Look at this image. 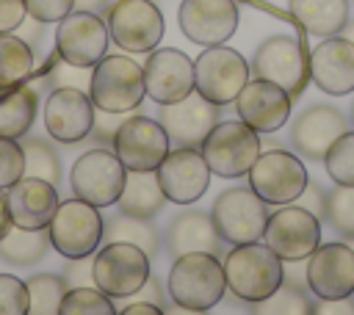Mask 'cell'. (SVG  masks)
Masks as SVG:
<instances>
[{
	"instance_id": "ab89813d",
	"label": "cell",
	"mask_w": 354,
	"mask_h": 315,
	"mask_svg": "<svg viewBox=\"0 0 354 315\" xmlns=\"http://www.w3.org/2000/svg\"><path fill=\"white\" fill-rule=\"evenodd\" d=\"M25 174V152L14 138H0V191L14 185Z\"/></svg>"
},
{
	"instance_id": "484cf974",
	"label": "cell",
	"mask_w": 354,
	"mask_h": 315,
	"mask_svg": "<svg viewBox=\"0 0 354 315\" xmlns=\"http://www.w3.org/2000/svg\"><path fill=\"white\" fill-rule=\"evenodd\" d=\"M221 235L210 218V213H199V210H185L180 213L166 232V246L174 257L188 254V251H210L218 254L221 251Z\"/></svg>"
},
{
	"instance_id": "cb8c5ba5",
	"label": "cell",
	"mask_w": 354,
	"mask_h": 315,
	"mask_svg": "<svg viewBox=\"0 0 354 315\" xmlns=\"http://www.w3.org/2000/svg\"><path fill=\"white\" fill-rule=\"evenodd\" d=\"M6 204L14 227L25 229H47L55 207H58V191L53 182L41 177L22 174L14 185L6 188Z\"/></svg>"
},
{
	"instance_id": "30bf717a",
	"label": "cell",
	"mask_w": 354,
	"mask_h": 315,
	"mask_svg": "<svg viewBox=\"0 0 354 315\" xmlns=\"http://www.w3.org/2000/svg\"><path fill=\"white\" fill-rule=\"evenodd\" d=\"M108 25L97 11L72 8L55 28V50L66 66L88 69L108 52Z\"/></svg>"
},
{
	"instance_id": "f6af8a7d",
	"label": "cell",
	"mask_w": 354,
	"mask_h": 315,
	"mask_svg": "<svg viewBox=\"0 0 354 315\" xmlns=\"http://www.w3.org/2000/svg\"><path fill=\"white\" fill-rule=\"evenodd\" d=\"M80 260H83V257L72 260V265H69V271H66V276H69L66 282H72L75 287H77V285H86V282H94V276H91V268H88V265H86V271H80Z\"/></svg>"
},
{
	"instance_id": "d4e9b609",
	"label": "cell",
	"mask_w": 354,
	"mask_h": 315,
	"mask_svg": "<svg viewBox=\"0 0 354 315\" xmlns=\"http://www.w3.org/2000/svg\"><path fill=\"white\" fill-rule=\"evenodd\" d=\"M346 133V116L332 108V105H310L304 108L293 127H290V141L296 152L307 160H324L329 146L337 141V135Z\"/></svg>"
},
{
	"instance_id": "c3c4849f",
	"label": "cell",
	"mask_w": 354,
	"mask_h": 315,
	"mask_svg": "<svg viewBox=\"0 0 354 315\" xmlns=\"http://www.w3.org/2000/svg\"><path fill=\"white\" fill-rule=\"evenodd\" d=\"M105 6L111 8V0H86V8L88 11H97V8H105Z\"/></svg>"
},
{
	"instance_id": "4fadbf2b",
	"label": "cell",
	"mask_w": 354,
	"mask_h": 315,
	"mask_svg": "<svg viewBox=\"0 0 354 315\" xmlns=\"http://www.w3.org/2000/svg\"><path fill=\"white\" fill-rule=\"evenodd\" d=\"M108 36L127 52H149L163 39V14L152 0H116L108 8Z\"/></svg>"
},
{
	"instance_id": "8992f818",
	"label": "cell",
	"mask_w": 354,
	"mask_h": 315,
	"mask_svg": "<svg viewBox=\"0 0 354 315\" xmlns=\"http://www.w3.org/2000/svg\"><path fill=\"white\" fill-rule=\"evenodd\" d=\"M94 285L111 298L136 296L149 279V254L136 243L108 240L91 262Z\"/></svg>"
},
{
	"instance_id": "52a82bcc",
	"label": "cell",
	"mask_w": 354,
	"mask_h": 315,
	"mask_svg": "<svg viewBox=\"0 0 354 315\" xmlns=\"http://www.w3.org/2000/svg\"><path fill=\"white\" fill-rule=\"evenodd\" d=\"M263 240L282 262H304L321 243V218L296 202L279 204L268 213Z\"/></svg>"
},
{
	"instance_id": "83f0119b",
	"label": "cell",
	"mask_w": 354,
	"mask_h": 315,
	"mask_svg": "<svg viewBox=\"0 0 354 315\" xmlns=\"http://www.w3.org/2000/svg\"><path fill=\"white\" fill-rule=\"evenodd\" d=\"M36 91L25 83L11 86V88H0V138H14L19 141L22 135H28V130L36 122Z\"/></svg>"
},
{
	"instance_id": "60d3db41",
	"label": "cell",
	"mask_w": 354,
	"mask_h": 315,
	"mask_svg": "<svg viewBox=\"0 0 354 315\" xmlns=\"http://www.w3.org/2000/svg\"><path fill=\"white\" fill-rule=\"evenodd\" d=\"M25 8H28V17L33 22L44 25V22L64 19L75 8V0H25Z\"/></svg>"
},
{
	"instance_id": "bcb514c9",
	"label": "cell",
	"mask_w": 354,
	"mask_h": 315,
	"mask_svg": "<svg viewBox=\"0 0 354 315\" xmlns=\"http://www.w3.org/2000/svg\"><path fill=\"white\" fill-rule=\"evenodd\" d=\"M160 312L163 309L155 301H136V304H130V307L122 309V315H160Z\"/></svg>"
},
{
	"instance_id": "2e32d148",
	"label": "cell",
	"mask_w": 354,
	"mask_h": 315,
	"mask_svg": "<svg viewBox=\"0 0 354 315\" xmlns=\"http://www.w3.org/2000/svg\"><path fill=\"white\" fill-rule=\"evenodd\" d=\"M307 287L315 298L354 296V251L346 243H318L304 260Z\"/></svg>"
},
{
	"instance_id": "8d00e7d4",
	"label": "cell",
	"mask_w": 354,
	"mask_h": 315,
	"mask_svg": "<svg viewBox=\"0 0 354 315\" xmlns=\"http://www.w3.org/2000/svg\"><path fill=\"white\" fill-rule=\"evenodd\" d=\"M329 227L354 240V185H337L332 191H326V216Z\"/></svg>"
},
{
	"instance_id": "8fae6325",
	"label": "cell",
	"mask_w": 354,
	"mask_h": 315,
	"mask_svg": "<svg viewBox=\"0 0 354 315\" xmlns=\"http://www.w3.org/2000/svg\"><path fill=\"white\" fill-rule=\"evenodd\" d=\"M249 188L268 204H290L307 185V169L299 160V155L288 149H268L260 152L252 163Z\"/></svg>"
},
{
	"instance_id": "4316f807",
	"label": "cell",
	"mask_w": 354,
	"mask_h": 315,
	"mask_svg": "<svg viewBox=\"0 0 354 315\" xmlns=\"http://www.w3.org/2000/svg\"><path fill=\"white\" fill-rule=\"evenodd\" d=\"M119 213L124 216H136V218H155L163 204H166V193L158 182V171H127L124 177V188L116 199Z\"/></svg>"
},
{
	"instance_id": "7402d4cb",
	"label": "cell",
	"mask_w": 354,
	"mask_h": 315,
	"mask_svg": "<svg viewBox=\"0 0 354 315\" xmlns=\"http://www.w3.org/2000/svg\"><path fill=\"white\" fill-rule=\"evenodd\" d=\"M290 105H293V97L282 86L263 77L246 80V86L235 97L238 119L257 133H277L282 124H288Z\"/></svg>"
},
{
	"instance_id": "b9f144b4",
	"label": "cell",
	"mask_w": 354,
	"mask_h": 315,
	"mask_svg": "<svg viewBox=\"0 0 354 315\" xmlns=\"http://www.w3.org/2000/svg\"><path fill=\"white\" fill-rule=\"evenodd\" d=\"M28 17L25 0H0V33H14Z\"/></svg>"
},
{
	"instance_id": "d590c367",
	"label": "cell",
	"mask_w": 354,
	"mask_h": 315,
	"mask_svg": "<svg viewBox=\"0 0 354 315\" xmlns=\"http://www.w3.org/2000/svg\"><path fill=\"white\" fill-rule=\"evenodd\" d=\"M22 152H25V174L41 177V180L58 185V180H61V158H58V152L53 149L50 141L28 138L22 144Z\"/></svg>"
},
{
	"instance_id": "ba28073f",
	"label": "cell",
	"mask_w": 354,
	"mask_h": 315,
	"mask_svg": "<svg viewBox=\"0 0 354 315\" xmlns=\"http://www.w3.org/2000/svg\"><path fill=\"white\" fill-rule=\"evenodd\" d=\"M210 218L224 243H252L263 238L268 221V202H263L252 188H227L216 196Z\"/></svg>"
},
{
	"instance_id": "7c38bea8",
	"label": "cell",
	"mask_w": 354,
	"mask_h": 315,
	"mask_svg": "<svg viewBox=\"0 0 354 315\" xmlns=\"http://www.w3.org/2000/svg\"><path fill=\"white\" fill-rule=\"evenodd\" d=\"M127 169L111 149H91L80 155L69 171V185L77 199L94 204V207H111L116 204L122 188H124Z\"/></svg>"
},
{
	"instance_id": "5bb4252c",
	"label": "cell",
	"mask_w": 354,
	"mask_h": 315,
	"mask_svg": "<svg viewBox=\"0 0 354 315\" xmlns=\"http://www.w3.org/2000/svg\"><path fill=\"white\" fill-rule=\"evenodd\" d=\"M254 77H263V80H271L277 86H282L290 97H299L310 80V64L304 58V50L301 44L293 39V36H285V33H277V36H268L257 50H254V58H252V66Z\"/></svg>"
},
{
	"instance_id": "e575fe53",
	"label": "cell",
	"mask_w": 354,
	"mask_h": 315,
	"mask_svg": "<svg viewBox=\"0 0 354 315\" xmlns=\"http://www.w3.org/2000/svg\"><path fill=\"white\" fill-rule=\"evenodd\" d=\"M113 312L116 307L111 296H105L100 287L77 285V287H66L58 315H113Z\"/></svg>"
},
{
	"instance_id": "6da1fadb",
	"label": "cell",
	"mask_w": 354,
	"mask_h": 315,
	"mask_svg": "<svg viewBox=\"0 0 354 315\" xmlns=\"http://www.w3.org/2000/svg\"><path fill=\"white\" fill-rule=\"evenodd\" d=\"M166 287L177 307L188 312H205L216 307L227 290L224 265L218 254H210V251L180 254L169 271Z\"/></svg>"
},
{
	"instance_id": "603a6c76",
	"label": "cell",
	"mask_w": 354,
	"mask_h": 315,
	"mask_svg": "<svg viewBox=\"0 0 354 315\" xmlns=\"http://www.w3.org/2000/svg\"><path fill=\"white\" fill-rule=\"evenodd\" d=\"M310 80L332 97L354 91V44L346 36H326L307 58Z\"/></svg>"
},
{
	"instance_id": "ee69618b",
	"label": "cell",
	"mask_w": 354,
	"mask_h": 315,
	"mask_svg": "<svg viewBox=\"0 0 354 315\" xmlns=\"http://www.w3.org/2000/svg\"><path fill=\"white\" fill-rule=\"evenodd\" d=\"M315 315H354V301L346 298H321L315 307H313Z\"/></svg>"
},
{
	"instance_id": "d6986e66",
	"label": "cell",
	"mask_w": 354,
	"mask_h": 315,
	"mask_svg": "<svg viewBox=\"0 0 354 315\" xmlns=\"http://www.w3.org/2000/svg\"><path fill=\"white\" fill-rule=\"evenodd\" d=\"M158 182L166 193V202L191 204L196 202L210 185V166L205 163L202 152L194 146H177L166 152L158 163Z\"/></svg>"
},
{
	"instance_id": "836d02e7",
	"label": "cell",
	"mask_w": 354,
	"mask_h": 315,
	"mask_svg": "<svg viewBox=\"0 0 354 315\" xmlns=\"http://www.w3.org/2000/svg\"><path fill=\"white\" fill-rule=\"evenodd\" d=\"M252 312H257V315H310L313 304H310L304 287L282 279V285L271 296L252 304Z\"/></svg>"
},
{
	"instance_id": "5b68a950",
	"label": "cell",
	"mask_w": 354,
	"mask_h": 315,
	"mask_svg": "<svg viewBox=\"0 0 354 315\" xmlns=\"http://www.w3.org/2000/svg\"><path fill=\"white\" fill-rule=\"evenodd\" d=\"M97 210L100 207H94L77 196L58 202V207L47 224L50 246L66 260L94 254L102 240V227H105V221Z\"/></svg>"
},
{
	"instance_id": "d6a6232c",
	"label": "cell",
	"mask_w": 354,
	"mask_h": 315,
	"mask_svg": "<svg viewBox=\"0 0 354 315\" xmlns=\"http://www.w3.org/2000/svg\"><path fill=\"white\" fill-rule=\"evenodd\" d=\"M28 298L30 315H58L61 312V301L66 293V279L55 276V274H36L28 282Z\"/></svg>"
},
{
	"instance_id": "ac0fdd59",
	"label": "cell",
	"mask_w": 354,
	"mask_h": 315,
	"mask_svg": "<svg viewBox=\"0 0 354 315\" xmlns=\"http://www.w3.org/2000/svg\"><path fill=\"white\" fill-rule=\"evenodd\" d=\"M158 122L163 124L171 146L199 149L202 141L207 138V133L213 130V124L218 122V105H213L194 88L188 97L160 105Z\"/></svg>"
},
{
	"instance_id": "f546056e",
	"label": "cell",
	"mask_w": 354,
	"mask_h": 315,
	"mask_svg": "<svg viewBox=\"0 0 354 315\" xmlns=\"http://www.w3.org/2000/svg\"><path fill=\"white\" fill-rule=\"evenodd\" d=\"M50 238L44 229H25V227H11L0 238V260L11 265H33L47 254Z\"/></svg>"
},
{
	"instance_id": "7bdbcfd3",
	"label": "cell",
	"mask_w": 354,
	"mask_h": 315,
	"mask_svg": "<svg viewBox=\"0 0 354 315\" xmlns=\"http://www.w3.org/2000/svg\"><path fill=\"white\" fill-rule=\"evenodd\" d=\"M296 204H301V207H307L313 216L324 218V216H326V191H324L318 182H310V180H307L304 191L296 196Z\"/></svg>"
},
{
	"instance_id": "f35d334b",
	"label": "cell",
	"mask_w": 354,
	"mask_h": 315,
	"mask_svg": "<svg viewBox=\"0 0 354 315\" xmlns=\"http://www.w3.org/2000/svg\"><path fill=\"white\" fill-rule=\"evenodd\" d=\"M28 285L14 274H0V315H28Z\"/></svg>"
},
{
	"instance_id": "681fc988",
	"label": "cell",
	"mask_w": 354,
	"mask_h": 315,
	"mask_svg": "<svg viewBox=\"0 0 354 315\" xmlns=\"http://www.w3.org/2000/svg\"><path fill=\"white\" fill-rule=\"evenodd\" d=\"M340 33H343V36H346V39L354 44V19H348V22H346V28H343Z\"/></svg>"
},
{
	"instance_id": "7a4b0ae2",
	"label": "cell",
	"mask_w": 354,
	"mask_h": 315,
	"mask_svg": "<svg viewBox=\"0 0 354 315\" xmlns=\"http://www.w3.org/2000/svg\"><path fill=\"white\" fill-rule=\"evenodd\" d=\"M224 279L227 287L241 301H263L285 279V262L266 243H238L224 254Z\"/></svg>"
},
{
	"instance_id": "1f68e13d",
	"label": "cell",
	"mask_w": 354,
	"mask_h": 315,
	"mask_svg": "<svg viewBox=\"0 0 354 315\" xmlns=\"http://www.w3.org/2000/svg\"><path fill=\"white\" fill-rule=\"evenodd\" d=\"M102 235H108V240L136 243V246L144 249L149 257L158 251V232L152 229L149 218H136V216L119 213L116 218H111V221L102 227Z\"/></svg>"
},
{
	"instance_id": "ffe728a7",
	"label": "cell",
	"mask_w": 354,
	"mask_h": 315,
	"mask_svg": "<svg viewBox=\"0 0 354 315\" xmlns=\"http://www.w3.org/2000/svg\"><path fill=\"white\" fill-rule=\"evenodd\" d=\"M177 22L194 44H224L238 28V6L235 0H183Z\"/></svg>"
},
{
	"instance_id": "e0dca14e",
	"label": "cell",
	"mask_w": 354,
	"mask_h": 315,
	"mask_svg": "<svg viewBox=\"0 0 354 315\" xmlns=\"http://www.w3.org/2000/svg\"><path fill=\"white\" fill-rule=\"evenodd\" d=\"M94 116L91 97L75 86H61L44 99V130L61 144H77L91 135Z\"/></svg>"
},
{
	"instance_id": "3957f363",
	"label": "cell",
	"mask_w": 354,
	"mask_h": 315,
	"mask_svg": "<svg viewBox=\"0 0 354 315\" xmlns=\"http://www.w3.org/2000/svg\"><path fill=\"white\" fill-rule=\"evenodd\" d=\"M88 97L102 113H127L141 105L144 91V66L127 55H102L94 64Z\"/></svg>"
},
{
	"instance_id": "277c9868",
	"label": "cell",
	"mask_w": 354,
	"mask_h": 315,
	"mask_svg": "<svg viewBox=\"0 0 354 315\" xmlns=\"http://www.w3.org/2000/svg\"><path fill=\"white\" fill-rule=\"evenodd\" d=\"M199 152L210 166V174L227 177V180L243 177L260 155V133L241 119L216 122L207 138L202 141Z\"/></svg>"
},
{
	"instance_id": "4dcf8cb0",
	"label": "cell",
	"mask_w": 354,
	"mask_h": 315,
	"mask_svg": "<svg viewBox=\"0 0 354 315\" xmlns=\"http://www.w3.org/2000/svg\"><path fill=\"white\" fill-rule=\"evenodd\" d=\"M33 75V50L22 36L0 33V88L25 83Z\"/></svg>"
},
{
	"instance_id": "f1b7e54d",
	"label": "cell",
	"mask_w": 354,
	"mask_h": 315,
	"mask_svg": "<svg viewBox=\"0 0 354 315\" xmlns=\"http://www.w3.org/2000/svg\"><path fill=\"white\" fill-rule=\"evenodd\" d=\"M288 6L313 36H337L348 22V0H290Z\"/></svg>"
},
{
	"instance_id": "7dc6e473",
	"label": "cell",
	"mask_w": 354,
	"mask_h": 315,
	"mask_svg": "<svg viewBox=\"0 0 354 315\" xmlns=\"http://www.w3.org/2000/svg\"><path fill=\"white\" fill-rule=\"evenodd\" d=\"M11 216H8V204H6V191H0V238L11 229Z\"/></svg>"
},
{
	"instance_id": "f907efd6",
	"label": "cell",
	"mask_w": 354,
	"mask_h": 315,
	"mask_svg": "<svg viewBox=\"0 0 354 315\" xmlns=\"http://www.w3.org/2000/svg\"><path fill=\"white\" fill-rule=\"evenodd\" d=\"M351 122H354V105H351Z\"/></svg>"
},
{
	"instance_id": "9c48e42d",
	"label": "cell",
	"mask_w": 354,
	"mask_h": 315,
	"mask_svg": "<svg viewBox=\"0 0 354 315\" xmlns=\"http://www.w3.org/2000/svg\"><path fill=\"white\" fill-rule=\"evenodd\" d=\"M249 80L246 58L224 44L207 47L194 61V88L213 105H230Z\"/></svg>"
},
{
	"instance_id": "74e56055",
	"label": "cell",
	"mask_w": 354,
	"mask_h": 315,
	"mask_svg": "<svg viewBox=\"0 0 354 315\" xmlns=\"http://www.w3.org/2000/svg\"><path fill=\"white\" fill-rule=\"evenodd\" d=\"M324 166L337 185H354V130L337 135V141L324 155Z\"/></svg>"
},
{
	"instance_id": "44dd1931",
	"label": "cell",
	"mask_w": 354,
	"mask_h": 315,
	"mask_svg": "<svg viewBox=\"0 0 354 315\" xmlns=\"http://www.w3.org/2000/svg\"><path fill=\"white\" fill-rule=\"evenodd\" d=\"M144 91L158 105L188 97L194 91V61L174 47L149 50L144 64Z\"/></svg>"
},
{
	"instance_id": "9a60e30c",
	"label": "cell",
	"mask_w": 354,
	"mask_h": 315,
	"mask_svg": "<svg viewBox=\"0 0 354 315\" xmlns=\"http://www.w3.org/2000/svg\"><path fill=\"white\" fill-rule=\"evenodd\" d=\"M111 146L127 171H152L166 158L171 144L158 119L127 116L124 122H119Z\"/></svg>"
}]
</instances>
